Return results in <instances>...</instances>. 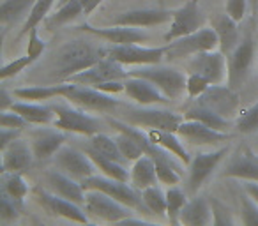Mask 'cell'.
Returning a JSON list of instances; mask_svg holds the SVG:
<instances>
[{
  "mask_svg": "<svg viewBox=\"0 0 258 226\" xmlns=\"http://www.w3.org/2000/svg\"><path fill=\"white\" fill-rule=\"evenodd\" d=\"M104 57H106V48L94 46L90 41L85 39L69 41L57 53L55 76L66 82L69 76L76 74L80 71H85V69H89L90 65H94Z\"/></svg>",
  "mask_w": 258,
  "mask_h": 226,
  "instance_id": "obj_1",
  "label": "cell"
},
{
  "mask_svg": "<svg viewBox=\"0 0 258 226\" xmlns=\"http://www.w3.org/2000/svg\"><path fill=\"white\" fill-rule=\"evenodd\" d=\"M80 182H82V187L85 191H103L108 196L115 198L117 201L127 205V207L137 208V210L142 212H149L144 203V198H142V191H138L133 184L129 186L127 182L110 179L106 175H90L80 180Z\"/></svg>",
  "mask_w": 258,
  "mask_h": 226,
  "instance_id": "obj_2",
  "label": "cell"
},
{
  "mask_svg": "<svg viewBox=\"0 0 258 226\" xmlns=\"http://www.w3.org/2000/svg\"><path fill=\"white\" fill-rule=\"evenodd\" d=\"M129 76H140V78L149 80L154 83L168 99H177L184 94L186 90V82L182 72H179L173 67H165L159 64H147V65H138L137 69L129 71Z\"/></svg>",
  "mask_w": 258,
  "mask_h": 226,
  "instance_id": "obj_3",
  "label": "cell"
},
{
  "mask_svg": "<svg viewBox=\"0 0 258 226\" xmlns=\"http://www.w3.org/2000/svg\"><path fill=\"white\" fill-rule=\"evenodd\" d=\"M216 48H219V37L216 30L202 27L197 32L166 43V58L179 60V58L191 57V55L202 53V51L216 50Z\"/></svg>",
  "mask_w": 258,
  "mask_h": 226,
  "instance_id": "obj_4",
  "label": "cell"
},
{
  "mask_svg": "<svg viewBox=\"0 0 258 226\" xmlns=\"http://www.w3.org/2000/svg\"><path fill=\"white\" fill-rule=\"evenodd\" d=\"M122 119L133 126L149 127V129H165L177 133L184 115H179L170 110H158V108H127Z\"/></svg>",
  "mask_w": 258,
  "mask_h": 226,
  "instance_id": "obj_5",
  "label": "cell"
},
{
  "mask_svg": "<svg viewBox=\"0 0 258 226\" xmlns=\"http://www.w3.org/2000/svg\"><path fill=\"white\" fill-rule=\"evenodd\" d=\"M55 110V120L53 127H58L62 131H69V133L76 134H85V136H92L96 133H101V124L99 119L89 115L83 111V108H71L66 104H51Z\"/></svg>",
  "mask_w": 258,
  "mask_h": 226,
  "instance_id": "obj_6",
  "label": "cell"
},
{
  "mask_svg": "<svg viewBox=\"0 0 258 226\" xmlns=\"http://www.w3.org/2000/svg\"><path fill=\"white\" fill-rule=\"evenodd\" d=\"M254 58L253 29H247L237 48L228 55V87L233 90L240 89L246 82Z\"/></svg>",
  "mask_w": 258,
  "mask_h": 226,
  "instance_id": "obj_7",
  "label": "cell"
},
{
  "mask_svg": "<svg viewBox=\"0 0 258 226\" xmlns=\"http://www.w3.org/2000/svg\"><path fill=\"white\" fill-rule=\"evenodd\" d=\"M129 78V71H125L120 62L113 60L110 57L101 58L94 65H90L85 71H80L76 74L69 76L66 83H75V85H87L96 87L99 83L111 82V80H125Z\"/></svg>",
  "mask_w": 258,
  "mask_h": 226,
  "instance_id": "obj_8",
  "label": "cell"
},
{
  "mask_svg": "<svg viewBox=\"0 0 258 226\" xmlns=\"http://www.w3.org/2000/svg\"><path fill=\"white\" fill-rule=\"evenodd\" d=\"M106 57L120 62L122 65H147L161 64L166 58V44L158 48H145L140 44H111L106 48Z\"/></svg>",
  "mask_w": 258,
  "mask_h": 226,
  "instance_id": "obj_9",
  "label": "cell"
},
{
  "mask_svg": "<svg viewBox=\"0 0 258 226\" xmlns=\"http://www.w3.org/2000/svg\"><path fill=\"white\" fill-rule=\"evenodd\" d=\"M129 208L131 207L108 196L103 191H87L85 212L92 217L103 219L106 222H122L133 214Z\"/></svg>",
  "mask_w": 258,
  "mask_h": 226,
  "instance_id": "obj_10",
  "label": "cell"
},
{
  "mask_svg": "<svg viewBox=\"0 0 258 226\" xmlns=\"http://www.w3.org/2000/svg\"><path fill=\"white\" fill-rule=\"evenodd\" d=\"M53 163L57 166L58 172L66 173V175L73 177L76 180H83L85 177H90L96 173V165L89 158L85 150L80 152L75 147H64L53 156Z\"/></svg>",
  "mask_w": 258,
  "mask_h": 226,
  "instance_id": "obj_11",
  "label": "cell"
},
{
  "mask_svg": "<svg viewBox=\"0 0 258 226\" xmlns=\"http://www.w3.org/2000/svg\"><path fill=\"white\" fill-rule=\"evenodd\" d=\"M204 15L200 11L198 0H189L182 8H179L177 11H173V18L170 23L168 32L165 34V41L170 43L173 39H179L187 34H193L197 30H200L204 27Z\"/></svg>",
  "mask_w": 258,
  "mask_h": 226,
  "instance_id": "obj_12",
  "label": "cell"
},
{
  "mask_svg": "<svg viewBox=\"0 0 258 226\" xmlns=\"http://www.w3.org/2000/svg\"><path fill=\"white\" fill-rule=\"evenodd\" d=\"M36 200L51 215H58V217H64L73 222H80V224L89 222V214L85 212V208H82V205L75 203L71 200H66V198L55 194L53 191L50 193V191L44 189H36Z\"/></svg>",
  "mask_w": 258,
  "mask_h": 226,
  "instance_id": "obj_13",
  "label": "cell"
},
{
  "mask_svg": "<svg viewBox=\"0 0 258 226\" xmlns=\"http://www.w3.org/2000/svg\"><path fill=\"white\" fill-rule=\"evenodd\" d=\"M228 154V147H221L214 152H198L189 163V177H187V189L189 193H198L205 180L212 175L221 159Z\"/></svg>",
  "mask_w": 258,
  "mask_h": 226,
  "instance_id": "obj_14",
  "label": "cell"
},
{
  "mask_svg": "<svg viewBox=\"0 0 258 226\" xmlns=\"http://www.w3.org/2000/svg\"><path fill=\"white\" fill-rule=\"evenodd\" d=\"M187 71L202 74L212 83H221L225 80V74L228 71V65H226V55L221 50H209L202 51V53L193 55V58L187 64Z\"/></svg>",
  "mask_w": 258,
  "mask_h": 226,
  "instance_id": "obj_15",
  "label": "cell"
},
{
  "mask_svg": "<svg viewBox=\"0 0 258 226\" xmlns=\"http://www.w3.org/2000/svg\"><path fill=\"white\" fill-rule=\"evenodd\" d=\"M82 32H87L90 36H96L99 39H104L110 44H137V43H147L149 36L144 30L137 27H122V25H111V27H92L89 23L76 27Z\"/></svg>",
  "mask_w": 258,
  "mask_h": 226,
  "instance_id": "obj_16",
  "label": "cell"
},
{
  "mask_svg": "<svg viewBox=\"0 0 258 226\" xmlns=\"http://www.w3.org/2000/svg\"><path fill=\"white\" fill-rule=\"evenodd\" d=\"M73 104L83 108V110H92V111H113L118 108V99H113L111 94L101 92V90L94 89V87L87 85H75V89L69 92L66 97Z\"/></svg>",
  "mask_w": 258,
  "mask_h": 226,
  "instance_id": "obj_17",
  "label": "cell"
},
{
  "mask_svg": "<svg viewBox=\"0 0 258 226\" xmlns=\"http://www.w3.org/2000/svg\"><path fill=\"white\" fill-rule=\"evenodd\" d=\"M177 134L184 141H187L191 145H198V147H202V145H218L223 143V141H228L232 138L226 131L212 129V127L205 126L204 122H198V120H191V119H184L180 122Z\"/></svg>",
  "mask_w": 258,
  "mask_h": 226,
  "instance_id": "obj_18",
  "label": "cell"
},
{
  "mask_svg": "<svg viewBox=\"0 0 258 226\" xmlns=\"http://www.w3.org/2000/svg\"><path fill=\"white\" fill-rule=\"evenodd\" d=\"M197 103L211 108L223 117H230L239 108V97L233 89L221 87V83H216V85L209 87L200 97H197Z\"/></svg>",
  "mask_w": 258,
  "mask_h": 226,
  "instance_id": "obj_19",
  "label": "cell"
},
{
  "mask_svg": "<svg viewBox=\"0 0 258 226\" xmlns=\"http://www.w3.org/2000/svg\"><path fill=\"white\" fill-rule=\"evenodd\" d=\"M172 18L173 11H168V9H133V11L120 13L117 18L111 20V25L147 29V27H156L172 22Z\"/></svg>",
  "mask_w": 258,
  "mask_h": 226,
  "instance_id": "obj_20",
  "label": "cell"
},
{
  "mask_svg": "<svg viewBox=\"0 0 258 226\" xmlns=\"http://www.w3.org/2000/svg\"><path fill=\"white\" fill-rule=\"evenodd\" d=\"M68 134L62 133V129L55 127H39V129L32 131V152L34 158L37 161H46V159L53 158L62 147H64Z\"/></svg>",
  "mask_w": 258,
  "mask_h": 226,
  "instance_id": "obj_21",
  "label": "cell"
},
{
  "mask_svg": "<svg viewBox=\"0 0 258 226\" xmlns=\"http://www.w3.org/2000/svg\"><path fill=\"white\" fill-rule=\"evenodd\" d=\"M124 83H125L124 92L127 94V97H131L135 103L142 104V106L166 104L172 101V99H168L154 83H151L145 78H140V76H129V78H125Z\"/></svg>",
  "mask_w": 258,
  "mask_h": 226,
  "instance_id": "obj_22",
  "label": "cell"
},
{
  "mask_svg": "<svg viewBox=\"0 0 258 226\" xmlns=\"http://www.w3.org/2000/svg\"><path fill=\"white\" fill-rule=\"evenodd\" d=\"M34 159L36 158H34L32 147H29L23 140L16 138L2 150V172L23 173L32 166Z\"/></svg>",
  "mask_w": 258,
  "mask_h": 226,
  "instance_id": "obj_23",
  "label": "cell"
},
{
  "mask_svg": "<svg viewBox=\"0 0 258 226\" xmlns=\"http://www.w3.org/2000/svg\"><path fill=\"white\" fill-rule=\"evenodd\" d=\"M46 182L55 194L66 198V200L75 201V203H78V205H85L87 191L82 187L80 180L73 179V177L66 175V173L57 170V172H48Z\"/></svg>",
  "mask_w": 258,
  "mask_h": 226,
  "instance_id": "obj_24",
  "label": "cell"
},
{
  "mask_svg": "<svg viewBox=\"0 0 258 226\" xmlns=\"http://www.w3.org/2000/svg\"><path fill=\"white\" fill-rule=\"evenodd\" d=\"M226 177L240 180H256L258 182V161L254 159V154L249 148L239 150L232 159H230L228 166L225 170Z\"/></svg>",
  "mask_w": 258,
  "mask_h": 226,
  "instance_id": "obj_25",
  "label": "cell"
},
{
  "mask_svg": "<svg viewBox=\"0 0 258 226\" xmlns=\"http://www.w3.org/2000/svg\"><path fill=\"white\" fill-rule=\"evenodd\" d=\"M9 110L16 111L23 119L29 120L30 124H37V126H48V124H53L55 120L53 106L34 103V101H15Z\"/></svg>",
  "mask_w": 258,
  "mask_h": 226,
  "instance_id": "obj_26",
  "label": "cell"
},
{
  "mask_svg": "<svg viewBox=\"0 0 258 226\" xmlns=\"http://www.w3.org/2000/svg\"><path fill=\"white\" fill-rule=\"evenodd\" d=\"M75 89V83H66V85H36V87H25V89H16L13 96L23 101H41L55 99V97H68L69 92Z\"/></svg>",
  "mask_w": 258,
  "mask_h": 226,
  "instance_id": "obj_27",
  "label": "cell"
},
{
  "mask_svg": "<svg viewBox=\"0 0 258 226\" xmlns=\"http://www.w3.org/2000/svg\"><path fill=\"white\" fill-rule=\"evenodd\" d=\"M239 23L235 20H232L228 15H221L214 20L212 23V29L216 30L219 37V50L228 57L233 50L237 48V44L240 43V36H239Z\"/></svg>",
  "mask_w": 258,
  "mask_h": 226,
  "instance_id": "obj_28",
  "label": "cell"
},
{
  "mask_svg": "<svg viewBox=\"0 0 258 226\" xmlns=\"http://www.w3.org/2000/svg\"><path fill=\"white\" fill-rule=\"evenodd\" d=\"M179 222L186 226H205L212 222V205L205 198H193L187 201L179 215Z\"/></svg>",
  "mask_w": 258,
  "mask_h": 226,
  "instance_id": "obj_29",
  "label": "cell"
},
{
  "mask_svg": "<svg viewBox=\"0 0 258 226\" xmlns=\"http://www.w3.org/2000/svg\"><path fill=\"white\" fill-rule=\"evenodd\" d=\"M159 182L158 179V170H156V163L151 156H142L137 161H133V168H131V184L137 187L138 191H144L151 186H156Z\"/></svg>",
  "mask_w": 258,
  "mask_h": 226,
  "instance_id": "obj_30",
  "label": "cell"
},
{
  "mask_svg": "<svg viewBox=\"0 0 258 226\" xmlns=\"http://www.w3.org/2000/svg\"><path fill=\"white\" fill-rule=\"evenodd\" d=\"M147 133H149V136H151V140L154 141V143H158L159 147L166 148V150H168L172 156L179 158L184 165H189V163H191L189 154H187V150L184 148L182 141H180L182 138H180L177 133L165 131V129H149Z\"/></svg>",
  "mask_w": 258,
  "mask_h": 226,
  "instance_id": "obj_31",
  "label": "cell"
},
{
  "mask_svg": "<svg viewBox=\"0 0 258 226\" xmlns=\"http://www.w3.org/2000/svg\"><path fill=\"white\" fill-rule=\"evenodd\" d=\"M83 150L89 154V158L94 161L97 170H101V173L110 179H115V180H122V182H127L131 180V173L125 170L124 163H118V161H113L110 158H104L103 154H99L97 150L90 148L89 145H83Z\"/></svg>",
  "mask_w": 258,
  "mask_h": 226,
  "instance_id": "obj_32",
  "label": "cell"
},
{
  "mask_svg": "<svg viewBox=\"0 0 258 226\" xmlns=\"http://www.w3.org/2000/svg\"><path fill=\"white\" fill-rule=\"evenodd\" d=\"M184 119L198 120V122H204L205 126L212 127V129H218V131H226L230 127V122L226 117L219 115L214 110H211V108L204 106V104H198V103L186 108Z\"/></svg>",
  "mask_w": 258,
  "mask_h": 226,
  "instance_id": "obj_33",
  "label": "cell"
},
{
  "mask_svg": "<svg viewBox=\"0 0 258 226\" xmlns=\"http://www.w3.org/2000/svg\"><path fill=\"white\" fill-rule=\"evenodd\" d=\"M82 15H85V13H83L82 2H80V0H69V2H66V4L58 6L57 11H55L51 16H46L44 25H46L48 30H55V29H58V27L71 23L73 20H76Z\"/></svg>",
  "mask_w": 258,
  "mask_h": 226,
  "instance_id": "obj_34",
  "label": "cell"
},
{
  "mask_svg": "<svg viewBox=\"0 0 258 226\" xmlns=\"http://www.w3.org/2000/svg\"><path fill=\"white\" fill-rule=\"evenodd\" d=\"M36 2L37 0H4L2 8H0V22H2V25H13L18 20L29 16V13L36 6Z\"/></svg>",
  "mask_w": 258,
  "mask_h": 226,
  "instance_id": "obj_35",
  "label": "cell"
},
{
  "mask_svg": "<svg viewBox=\"0 0 258 226\" xmlns=\"http://www.w3.org/2000/svg\"><path fill=\"white\" fill-rule=\"evenodd\" d=\"M87 145H89L90 148H94V150H97L99 154H103L104 158H110L118 163L127 161V159L122 156L120 148H118V145H117V140H113V138H110L104 133H96V134H92V136H89Z\"/></svg>",
  "mask_w": 258,
  "mask_h": 226,
  "instance_id": "obj_36",
  "label": "cell"
},
{
  "mask_svg": "<svg viewBox=\"0 0 258 226\" xmlns=\"http://www.w3.org/2000/svg\"><path fill=\"white\" fill-rule=\"evenodd\" d=\"M2 193L9 194L18 201H23L29 194V186L22 173L18 172H4L2 173Z\"/></svg>",
  "mask_w": 258,
  "mask_h": 226,
  "instance_id": "obj_37",
  "label": "cell"
},
{
  "mask_svg": "<svg viewBox=\"0 0 258 226\" xmlns=\"http://www.w3.org/2000/svg\"><path fill=\"white\" fill-rule=\"evenodd\" d=\"M57 2H58V0H37L36 6L32 8V11H30L29 16H27L25 23H23V27H22V32H20L18 37L29 34L34 27H39V23L46 20L48 13L51 11V8H53Z\"/></svg>",
  "mask_w": 258,
  "mask_h": 226,
  "instance_id": "obj_38",
  "label": "cell"
},
{
  "mask_svg": "<svg viewBox=\"0 0 258 226\" xmlns=\"http://www.w3.org/2000/svg\"><path fill=\"white\" fill-rule=\"evenodd\" d=\"M142 198L151 214L165 215L166 214V193H163L158 186H151L142 191Z\"/></svg>",
  "mask_w": 258,
  "mask_h": 226,
  "instance_id": "obj_39",
  "label": "cell"
},
{
  "mask_svg": "<svg viewBox=\"0 0 258 226\" xmlns=\"http://www.w3.org/2000/svg\"><path fill=\"white\" fill-rule=\"evenodd\" d=\"M187 198L184 194L182 189L175 186H170V189L166 191V214H168L170 221L179 222V215L182 212V208L186 207Z\"/></svg>",
  "mask_w": 258,
  "mask_h": 226,
  "instance_id": "obj_40",
  "label": "cell"
},
{
  "mask_svg": "<svg viewBox=\"0 0 258 226\" xmlns=\"http://www.w3.org/2000/svg\"><path fill=\"white\" fill-rule=\"evenodd\" d=\"M115 140H117V145H118V148H120L122 156H124L127 161H137L138 158L144 156V150H142L140 143H138L133 136H129V134H125V133H120Z\"/></svg>",
  "mask_w": 258,
  "mask_h": 226,
  "instance_id": "obj_41",
  "label": "cell"
},
{
  "mask_svg": "<svg viewBox=\"0 0 258 226\" xmlns=\"http://www.w3.org/2000/svg\"><path fill=\"white\" fill-rule=\"evenodd\" d=\"M20 212H22V201L2 193V196H0V221L2 222L16 221L20 217Z\"/></svg>",
  "mask_w": 258,
  "mask_h": 226,
  "instance_id": "obj_42",
  "label": "cell"
},
{
  "mask_svg": "<svg viewBox=\"0 0 258 226\" xmlns=\"http://www.w3.org/2000/svg\"><path fill=\"white\" fill-rule=\"evenodd\" d=\"M240 221L246 226H258V207L249 194L240 196Z\"/></svg>",
  "mask_w": 258,
  "mask_h": 226,
  "instance_id": "obj_43",
  "label": "cell"
},
{
  "mask_svg": "<svg viewBox=\"0 0 258 226\" xmlns=\"http://www.w3.org/2000/svg\"><path fill=\"white\" fill-rule=\"evenodd\" d=\"M237 129L244 134H251L258 131V103L242 111V115L237 120Z\"/></svg>",
  "mask_w": 258,
  "mask_h": 226,
  "instance_id": "obj_44",
  "label": "cell"
},
{
  "mask_svg": "<svg viewBox=\"0 0 258 226\" xmlns=\"http://www.w3.org/2000/svg\"><path fill=\"white\" fill-rule=\"evenodd\" d=\"M34 62H36V58H32L30 55H25V57H20V58H15V60L8 62V64H4V67L0 69V80L4 82V80L20 74V72L25 71L29 65H32Z\"/></svg>",
  "mask_w": 258,
  "mask_h": 226,
  "instance_id": "obj_45",
  "label": "cell"
},
{
  "mask_svg": "<svg viewBox=\"0 0 258 226\" xmlns=\"http://www.w3.org/2000/svg\"><path fill=\"white\" fill-rule=\"evenodd\" d=\"M211 85H212V83L209 82L205 76L197 74V72H189V76H187V82H186L187 96L193 97V99H197V97H200Z\"/></svg>",
  "mask_w": 258,
  "mask_h": 226,
  "instance_id": "obj_46",
  "label": "cell"
},
{
  "mask_svg": "<svg viewBox=\"0 0 258 226\" xmlns=\"http://www.w3.org/2000/svg\"><path fill=\"white\" fill-rule=\"evenodd\" d=\"M30 122L27 119H23L20 113L13 110L0 111V127H13V129H25L29 127Z\"/></svg>",
  "mask_w": 258,
  "mask_h": 226,
  "instance_id": "obj_47",
  "label": "cell"
},
{
  "mask_svg": "<svg viewBox=\"0 0 258 226\" xmlns=\"http://www.w3.org/2000/svg\"><path fill=\"white\" fill-rule=\"evenodd\" d=\"M46 50V41L39 36V29L34 27L29 32V44H27V55H30L32 58H39L43 55V51Z\"/></svg>",
  "mask_w": 258,
  "mask_h": 226,
  "instance_id": "obj_48",
  "label": "cell"
},
{
  "mask_svg": "<svg viewBox=\"0 0 258 226\" xmlns=\"http://www.w3.org/2000/svg\"><path fill=\"white\" fill-rule=\"evenodd\" d=\"M247 4H249V0H226V15L235 20L237 23H240L246 15Z\"/></svg>",
  "mask_w": 258,
  "mask_h": 226,
  "instance_id": "obj_49",
  "label": "cell"
},
{
  "mask_svg": "<svg viewBox=\"0 0 258 226\" xmlns=\"http://www.w3.org/2000/svg\"><path fill=\"white\" fill-rule=\"evenodd\" d=\"M212 224L221 226V224H233V219L230 217L228 210H226L225 205H221L219 201L212 200Z\"/></svg>",
  "mask_w": 258,
  "mask_h": 226,
  "instance_id": "obj_50",
  "label": "cell"
},
{
  "mask_svg": "<svg viewBox=\"0 0 258 226\" xmlns=\"http://www.w3.org/2000/svg\"><path fill=\"white\" fill-rule=\"evenodd\" d=\"M23 129H13V127H0V150H4L11 141L20 138Z\"/></svg>",
  "mask_w": 258,
  "mask_h": 226,
  "instance_id": "obj_51",
  "label": "cell"
},
{
  "mask_svg": "<svg viewBox=\"0 0 258 226\" xmlns=\"http://www.w3.org/2000/svg\"><path fill=\"white\" fill-rule=\"evenodd\" d=\"M13 103H15V101L11 99V96L8 94L6 87H2V89H0V111L9 110V108L13 106Z\"/></svg>",
  "mask_w": 258,
  "mask_h": 226,
  "instance_id": "obj_52",
  "label": "cell"
},
{
  "mask_svg": "<svg viewBox=\"0 0 258 226\" xmlns=\"http://www.w3.org/2000/svg\"><path fill=\"white\" fill-rule=\"evenodd\" d=\"M244 191H246V193L258 203V182L256 180H246V184H244Z\"/></svg>",
  "mask_w": 258,
  "mask_h": 226,
  "instance_id": "obj_53",
  "label": "cell"
},
{
  "mask_svg": "<svg viewBox=\"0 0 258 226\" xmlns=\"http://www.w3.org/2000/svg\"><path fill=\"white\" fill-rule=\"evenodd\" d=\"M80 2H82V6H83V13H85V15H90L103 0H80Z\"/></svg>",
  "mask_w": 258,
  "mask_h": 226,
  "instance_id": "obj_54",
  "label": "cell"
},
{
  "mask_svg": "<svg viewBox=\"0 0 258 226\" xmlns=\"http://www.w3.org/2000/svg\"><path fill=\"white\" fill-rule=\"evenodd\" d=\"M249 8L253 15H258V0H249Z\"/></svg>",
  "mask_w": 258,
  "mask_h": 226,
  "instance_id": "obj_55",
  "label": "cell"
},
{
  "mask_svg": "<svg viewBox=\"0 0 258 226\" xmlns=\"http://www.w3.org/2000/svg\"><path fill=\"white\" fill-rule=\"evenodd\" d=\"M66 2H69V0H58V2H57V8H58V6H62V4H66Z\"/></svg>",
  "mask_w": 258,
  "mask_h": 226,
  "instance_id": "obj_56",
  "label": "cell"
},
{
  "mask_svg": "<svg viewBox=\"0 0 258 226\" xmlns=\"http://www.w3.org/2000/svg\"><path fill=\"white\" fill-rule=\"evenodd\" d=\"M158 2H159V4H163V0H158Z\"/></svg>",
  "mask_w": 258,
  "mask_h": 226,
  "instance_id": "obj_57",
  "label": "cell"
},
{
  "mask_svg": "<svg viewBox=\"0 0 258 226\" xmlns=\"http://www.w3.org/2000/svg\"><path fill=\"white\" fill-rule=\"evenodd\" d=\"M254 159H256V161H258V156H254Z\"/></svg>",
  "mask_w": 258,
  "mask_h": 226,
  "instance_id": "obj_58",
  "label": "cell"
}]
</instances>
